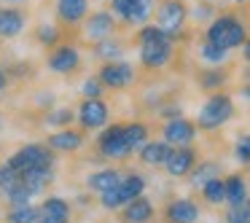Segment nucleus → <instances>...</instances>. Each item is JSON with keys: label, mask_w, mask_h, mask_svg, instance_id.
Returning a JSON list of instances; mask_svg holds the SVG:
<instances>
[{"label": "nucleus", "mask_w": 250, "mask_h": 223, "mask_svg": "<svg viewBox=\"0 0 250 223\" xmlns=\"http://www.w3.org/2000/svg\"><path fill=\"white\" fill-rule=\"evenodd\" d=\"M186 17H188V11H186L183 0H164L162 6L156 8V24L169 35H178L183 30Z\"/></svg>", "instance_id": "6e6552de"}, {"label": "nucleus", "mask_w": 250, "mask_h": 223, "mask_svg": "<svg viewBox=\"0 0 250 223\" xmlns=\"http://www.w3.org/2000/svg\"><path fill=\"white\" fill-rule=\"evenodd\" d=\"M94 54L100 57V60H121V54H124V46L119 43V41H113V35L105 41H97V46H94Z\"/></svg>", "instance_id": "bb28decb"}, {"label": "nucleus", "mask_w": 250, "mask_h": 223, "mask_svg": "<svg viewBox=\"0 0 250 223\" xmlns=\"http://www.w3.org/2000/svg\"><path fill=\"white\" fill-rule=\"evenodd\" d=\"M8 164L17 172H24L30 167H54V151L49 145H41V142H30V145L19 148L17 153H11Z\"/></svg>", "instance_id": "39448f33"}, {"label": "nucleus", "mask_w": 250, "mask_h": 223, "mask_svg": "<svg viewBox=\"0 0 250 223\" xmlns=\"http://www.w3.org/2000/svg\"><path fill=\"white\" fill-rule=\"evenodd\" d=\"M97 78H100V83L108 86V89H126V86L135 83V67L124 60H108L97 70Z\"/></svg>", "instance_id": "423d86ee"}, {"label": "nucleus", "mask_w": 250, "mask_h": 223, "mask_svg": "<svg viewBox=\"0 0 250 223\" xmlns=\"http://www.w3.org/2000/svg\"><path fill=\"white\" fill-rule=\"evenodd\" d=\"M202 196H205V202H210V204H221V202H226V185H223L221 175L212 180H207L205 185H202Z\"/></svg>", "instance_id": "a878e982"}, {"label": "nucleus", "mask_w": 250, "mask_h": 223, "mask_svg": "<svg viewBox=\"0 0 250 223\" xmlns=\"http://www.w3.org/2000/svg\"><path fill=\"white\" fill-rule=\"evenodd\" d=\"M27 24V14L14 6H0V38H17Z\"/></svg>", "instance_id": "dca6fc26"}, {"label": "nucleus", "mask_w": 250, "mask_h": 223, "mask_svg": "<svg viewBox=\"0 0 250 223\" xmlns=\"http://www.w3.org/2000/svg\"><path fill=\"white\" fill-rule=\"evenodd\" d=\"M22 183L27 185V191L33 196H38L43 188H49L51 180H54V167H30L24 172H19Z\"/></svg>", "instance_id": "a211bd4d"}, {"label": "nucleus", "mask_w": 250, "mask_h": 223, "mask_svg": "<svg viewBox=\"0 0 250 223\" xmlns=\"http://www.w3.org/2000/svg\"><path fill=\"white\" fill-rule=\"evenodd\" d=\"M113 33H116V19L110 11H94L86 17V38L92 41V43L110 38Z\"/></svg>", "instance_id": "f8f14e48"}, {"label": "nucleus", "mask_w": 250, "mask_h": 223, "mask_svg": "<svg viewBox=\"0 0 250 223\" xmlns=\"http://www.w3.org/2000/svg\"><path fill=\"white\" fill-rule=\"evenodd\" d=\"M78 65H81V54H78V49H73V46H54V49H51L49 67L54 73L67 76V73H76Z\"/></svg>", "instance_id": "4468645a"}, {"label": "nucleus", "mask_w": 250, "mask_h": 223, "mask_svg": "<svg viewBox=\"0 0 250 223\" xmlns=\"http://www.w3.org/2000/svg\"><path fill=\"white\" fill-rule=\"evenodd\" d=\"M116 17L126 24H146L153 14V0H110Z\"/></svg>", "instance_id": "9d476101"}, {"label": "nucleus", "mask_w": 250, "mask_h": 223, "mask_svg": "<svg viewBox=\"0 0 250 223\" xmlns=\"http://www.w3.org/2000/svg\"><path fill=\"white\" fill-rule=\"evenodd\" d=\"M110 121V108L100 97H86L78 105V124L83 129H103Z\"/></svg>", "instance_id": "1a4fd4ad"}, {"label": "nucleus", "mask_w": 250, "mask_h": 223, "mask_svg": "<svg viewBox=\"0 0 250 223\" xmlns=\"http://www.w3.org/2000/svg\"><path fill=\"white\" fill-rule=\"evenodd\" d=\"M137 43H140V62L148 70H162L172 60L175 35L164 33L159 24H143L140 35H137Z\"/></svg>", "instance_id": "f257e3e1"}, {"label": "nucleus", "mask_w": 250, "mask_h": 223, "mask_svg": "<svg viewBox=\"0 0 250 223\" xmlns=\"http://www.w3.org/2000/svg\"><path fill=\"white\" fill-rule=\"evenodd\" d=\"M234 116V102L229 94L223 92H212L207 97V102L199 108V116H196V126L205 132H212V129H221L229 119Z\"/></svg>", "instance_id": "7ed1b4c3"}, {"label": "nucleus", "mask_w": 250, "mask_h": 223, "mask_svg": "<svg viewBox=\"0 0 250 223\" xmlns=\"http://www.w3.org/2000/svg\"><path fill=\"white\" fill-rule=\"evenodd\" d=\"M167 223H196L199 221V204L194 199H175L164 210Z\"/></svg>", "instance_id": "2eb2a0df"}, {"label": "nucleus", "mask_w": 250, "mask_h": 223, "mask_svg": "<svg viewBox=\"0 0 250 223\" xmlns=\"http://www.w3.org/2000/svg\"><path fill=\"white\" fill-rule=\"evenodd\" d=\"M226 223H250V196L229 207V212H226Z\"/></svg>", "instance_id": "7c9ffc66"}, {"label": "nucleus", "mask_w": 250, "mask_h": 223, "mask_svg": "<svg viewBox=\"0 0 250 223\" xmlns=\"http://www.w3.org/2000/svg\"><path fill=\"white\" fill-rule=\"evenodd\" d=\"M234 3H237V6H245V3H250V0H234Z\"/></svg>", "instance_id": "37998d69"}, {"label": "nucleus", "mask_w": 250, "mask_h": 223, "mask_svg": "<svg viewBox=\"0 0 250 223\" xmlns=\"http://www.w3.org/2000/svg\"><path fill=\"white\" fill-rule=\"evenodd\" d=\"M223 81H226V73L223 70H205L199 76V83L205 89H218V86H223Z\"/></svg>", "instance_id": "72a5a7b5"}, {"label": "nucleus", "mask_w": 250, "mask_h": 223, "mask_svg": "<svg viewBox=\"0 0 250 223\" xmlns=\"http://www.w3.org/2000/svg\"><path fill=\"white\" fill-rule=\"evenodd\" d=\"M38 41L43 46H57L60 33H57V27H51V24H43V27H38Z\"/></svg>", "instance_id": "e433bc0d"}, {"label": "nucleus", "mask_w": 250, "mask_h": 223, "mask_svg": "<svg viewBox=\"0 0 250 223\" xmlns=\"http://www.w3.org/2000/svg\"><path fill=\"white\" fill-rule=\"evenodd\" d=\"M103 83H100V78L94 76V78H86L83 81V86H81V94L83 97H103Z\"/></svg>", "instance_id": "c9c22d12"}, {"label": "nucleus", "mask_w": 250, "mask_h": 223, "mask_svg": "<svg viewBox=\"0 0 250 223\" xmlns=\"http://www.w3.org/2000/svg\"><path fill=\"white\" fill-rule=\"evenodd\" d=\"M234 156H237L239 164H250V135H245L242 140L237 142V148H234Z\"/></svg>", "instance_id": "4c0bfd02"}, {"label": "nucleus", "mask_w": 250, "mask_h": 223, "mask_svg": "<svg viewBox=\"0 0 250 223\" xmlns=\"http://www.w3.org/2000/svg\"><path fill=\"white\" fill-rule=\"evenodd\" d=\"M38 207L33 204H17L11 207V210L6 212V221L8 223H35V218H38Z\"/></svg>", "instance_id": "cd10ccee"}, {"label": "nucleus", "mask_w": 250, "mask_h": 223, "mask_svg": "<svg viewBox=\"0 0 250 223\" xmlns=\"http://www.w3.org/2000/svg\"><path fill=\"white\" fill-rule=\"evenodd\" d=\"M245 38H248V27H245V22L237 19L234 14H221V17H215L210 22V27H207V35H205V41H210V43L221 46V49H226V51L242 46Z\"/></svg>", "instance_id": "f03ea898"}, {"label": "nucleus", "mask_w": 250, "mask_h": 223, "mask_svg": "<svg viewBox=\"0 0 250 223\" xmlns=\"http://www.w3.org/2000/svg\"><path fill=\"white\" fill-rule=\"evenodd\" d=\"M6 3H24V0H6Z\"/></svg>", "instance_id": "c03bdc74"}, {"label": "nucleus", "mask_w": 250, "mask_h": 223, "mask_svg": "<svg viewBox=\"0 0 250 223\" xmlns=\"http://www.w3.org/2000/svg\"><path fill=\"white\" fill-rule=\"evenodd\" d=\"M41 215L70 221V204H67V199H62V196H49V199H43V204H41Z\"/></svg>", "instance_id": "5701e85b"}, {"label": "nucleus", "mask_w": 250, "mask_h": 223, "mask_svg": "<svg viewBox=\"0 0 250 223\" xmlns=\"http://www.w3.org/2000/svg\"><path fill=\"white\" fill-rule=\"evenodd\" d=\"M242 51H245V62L250 65V38H245V43H242Z\"/></svg>", "instance_id": "ea45409f"}, {"label": "nucleus", "mask_w": 250, "mask_h": 223, "mask_svg": "<svg viewBox=\"0 0 250 223\" xmlns=\"http://www.w3.org/2000/svg\"><path fill=\"white\" fill-rule=\"evenodd\" d=\"M19 180H22V178H19V172L11 167V164H8V162H3V164H0V194L6 196L8 191H11L14 185L19 183Z\"/></svg>", "instance_id": "2f4dec72"}, {"label": "nucleus", "mask_w": 250, "mask_h": 223, "mask_svg": "<svg viewBox=\"0 0 250 223\" xmlns=\"http://www.w3.org/2000/svg\"><path fill=\"white\" fill-rule=\"evenodd\" d=\"M97 148L103 156L108 159H126L132 153V145L126 140V132H124V124H113L97 137Z\"/></svg>", "instance_id": "0eeeda50"}, {"label": "nucleus", "mask_w": 250, "mask_h": 223, "mask_svg": "<svg viewBox=\"0 0 250 223\" xmlns=\"http://www.w3.org/2000/svg\"><path fill=\"white\" fill-rule=\"evenodd\" d=\"M6 199L11 202V207H17V204H30L33 194H30V191H27V185H24L22 180H19V183H17V185H14V188L6 194Z\"/></svg>", "instance_id": "473e14b6"}, {"label": "nucleus", "mask_w": 250, "mask_h": 223, "mask_svg": "<svg viewBox=\"0 0 250 223\" xmlns=\"http://www.w3.org/2000/svg\"><path fill=\"white\" fill-rule=\"evenodd\" d=\"M242 94H245V97L250 100V86H245V89H242Z\"/></svg>", "instance_id": "79ce46f5"}, {"label": "nucleus", "mask_w": 250, "mask_h": 223, "mask_svg": "<svg viewBox=\"0 0 250 223\" xmlns=\"http://www.w3.org/2000/svg\"><path fill=\"white\" fill-rule=\"evenodd\" d=\"M121 218H124V223H148L153 218V204L151 199H146V196H137V199L126 202L124 207H121Z\"/></svg>", "instance_id": "aec40b11"}, {"label": "nucleus", "mask_w": 250, "mask_h": 223, "mask_svg": "<svg viewBox=\"0 0 250 223\" xmlns=\"http://www.w3.org/2000/svg\"><path fill=\"white\" fill-rule=\"evenodd\" d=\"M223 185H226V202L229 204H237V202L248 199V183H245L242 175H231V178H226Z\"/></svg>", "instance_id": "393cba45"}, {"label": "nucleus", "mask_w": 250, "mask_h": 223, "mask_svg": "<svg viewBox=\"0 0 250 223\" xmlns=\"http://www.w3.org/2000/svg\"><path fill=\"white\" fill-rule=\"evenodd\" d=\"M143 191H146V180H143V175H126V178H121L113 188L103 191V194H100V202H103L105 210H121L126 202L143 196Z\"/></svg>", "instance_id": "20e7f679"}, {"label": "nucleus", "mask_w": 250, "mask_h": 223, "mask_svg": "<svg viewBox=\"0 0 250 223\" xmlns=\"http://www.w3.org/2000/svg\"><path fill=\"white\" fill-rule=\"evenodd\" d=\"M199 57L205 62H210V65H221V62H226L229 51L221 49V46H215V43H210V41H205V43H202V49H199Z\"/></svg>", "instance_id": "c756f323"}, {"label": "nucleus", "mask_w": 250, "mask_h": 223, "mask_svg": "<svg viewBox=\"0 0 250 223\" xmlns=\"http://www.w3.org/2000/svg\"><path fill=\"white\" fill-rule=\"evenodd\" d=\"M83 145V135L76 129H60L49 137V148L51 151H62V153H73Z\"/></svg>", "instance_id": "412c9836"}, {"label": "nucleus", "mask_w": 250, "mask_h": 223, "mask_svg": "<svg viewBox=\"0 0 250 223\" xmlns=\"http://www.w3.org/2000/svg\"><path fill=\"white\" fill-rule=\"evenodd\" d=\"M188 175H191V185L202 188L207 180H212V178L221 175V167H218V162H199V167H194Z\"/></svg>", "instance_id": "b1692460"}, {"label": "nucleus", "mask_w": 250, "mask_h": 223, "mask_svg": "<svg viewBox=\"0 0 250 223\" xmlns=\"http://www.w3.org/2000/svg\"><path fill=\"white\" fill-rule=\"evenodd\" d=\"M164 140L169 142L172 148H180V145H191L196 137V124L188 119H180V116H175V119H169L167 124H164Z\"/></svg>", "instance_id": "9b49d317"}, {"label": "nucleus", "mask_w": 250, "mask_h": 223, "mask_svg": "<svg viewBox=\"0 0 250 223\" xmlns=\"http://www.w3.org/2000/svg\"><path fill=\"white\" fill-rule=\"evenodd\" d=\"M89 17V0H57V19L62 24H78Z\"/></svg>", "instance_id": "f3484780"}, {"label": "nucleus", "mask_w": 250, "mask_h": 223, "mask_svg": "<svg viewBox=\"0 0 250 223\" xmlns=\"http://www.w3.org/2000/svg\"><path fill=\"white\" fill-rule=\"evenodd\" d=\"M119 180H121V172H116V169H97V172L89 175L86 185H89L92 191H97V194H103V191L113 188Z\"/></svg>", "instance_id": "4be33fe9"}, {"label": "nucleus", "mask_w": 250, "mask_h": 223, "mask_svg": "<svg viewBox=\"0 0 250 223\" xmlns=\"http://www.w3.org/2000/svg\"><path fill=\"white\" fill-rule=\"evenodd\" d=\"M70 121H73V110L62 108V110H51L49 119H46V124L49 126H67Z\"/></svg>", "instance_id": "f704fd0d"}, {"label": "nucleus", "mask_w": 250, "mask_h": 223, "mask_svg": "<svg viewBox=\"0 0 250 223\" xmlns=\"http://www.w3.org/2000/svg\"><path fill=\"white\" fill-rule=\"evenodd\" d=\"M169 153H172V145L167 140H153V142H143L140 145V159L148 167H164Z\"/></svg>", "instance_id": "6ab92c4d"}, {"label": "nucleus", "mask_w": 250, "mask_h": 223, "mask_svg": "<svg viewBox=\"0 0 250 223\" xmlns=\"http://www.w3.org/2000/svg\"><path fill=\"white\" fill-rule=\"evenodd\" d=\"M35 223H67V221H60V218H49V215H41V212H38Z\"/></svg>", "instance_id": "58836bf2"}, {"label": "nucleus", "mask_w": 250, "mask_h": 223, "mask_svg": "<svg viewBox=\"0 0 250 223\" xmlns=\"http://www.w3.org/2000/svg\"><path fill=\"white\" fill-rule=\"evenodd\" d=\"M124 132H126V140H129L132 151H137V148H140L143 142H148V126H146V124H140V121L124 124Z\"/></svg>", "instance_id": "c85d7f7f"}, {"label": "nucleus", "mask_w": 250, "mask_h": 223, "mask_svg": "<svg viewBox=\"0 0 250 223\" xmlns=\"http://www.w3.org/2000/svg\"><path fill=\"white\" fill-rule=\"evenodd\" d=\"M194 167H196V151H194L191 145L172 148V153H169L167 164H164V169H167L172 178H183V175H188Z\"/></svg>", "instance_id": "ddd939ff"}, {"label": "nucleus", "mask_w": 250, "mask_h": 223, "mask_svg": "<svg viewBox=\"0 0 250 223\" xmlns=\"http://www.w3.org/2000/svg\"><path fill=\"white\" fill-rule=\"evenodd\" d=\"M6 83H8V78H6V73H3V67H0V94H3V89H6Z\"/></svg>", "instance_id": "a19ab883"}]
</instances>
